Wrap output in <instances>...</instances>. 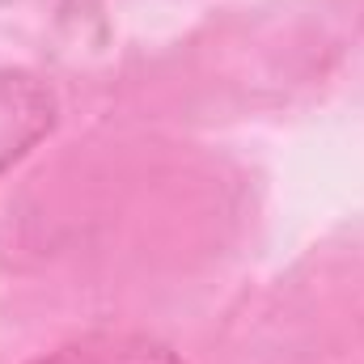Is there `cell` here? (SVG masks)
Wrapping results in <instances>:
<instances>
[{
	"mask_svg": "<svg viewBox=\"0 0 364 364\" xmlns=\"http://www.w3.org/2000/svg\"><path fill=\"white\" fill-rule=\"evenodd\" d=\"M30 364H186L178 352L149 335H85Z\"/></svg>",
	"mask_w": 364,
	"mask_h": 364,
	"instance_id": "7a4b0ae2",
	"label": "cell"
},
{
	"mask_svg": "<svg viewBox=\"0 0 364 364\" xmlns=\"http://www.w3.org/2000/svg\"><path fill=\"white\" fill-rule=\"evenodd\" d=\"M55 127V93L34 73L0 68V174L13 170Z\"/></svg>",
	"mask_w": 364,
	"mask_h": 364,
	"instance_id": "6da1fadb",
	"label": "cell"
}]
</instances>
